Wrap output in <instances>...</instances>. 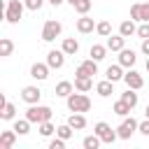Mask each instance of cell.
<instances>
[{
	"label": "cell",
	"instance_id": "d590c367",
	"mask_svg": "<svg viewBox=\"0 0 149 149\" xmlns=\"http://www.w3.org/2000/svg\"><path fill=\"white\" fill-rule=\"evenodd\" d=\"M23 2H26V9H30V12L42 9V5H44V0H23Z\"/></svg>",
	"mask_w": 149,
	"mask_h": 149
},
{
	"label": "cell",
	"instance_id": "30bf717a",
	"mask_svg": "<svg viewBox=\"0 0 149 149\" xmlns=\"http://www.w3.org/2000/svg\"><path fill=\"white\" fill-rule=\"evenodd\" d=\"M21 100L28 102V105H37L42 100V91L37 86H23L21 88Z\"/></svg>",
	"mask_w": 149,
	"mask_h": 149
},
{
	"label": "cell",
	"instance_id": "83f0119b",
	"mask_svg": "<svg viewBox=\"0 0 149 149\" xmlns=\"http://www.w3.org/2000/svg\"><path fill=\"white\" fill-rule=\"evenodd\" d=\"M12 51H14V42L9 37H2L0 40V56L7 58V56H12Z\"/></svg>",
	"mask_w": 149,
	"mask_h": 149
},
{
	"label": "cell",
	"instance_id": "cb8c5ba5",
	"mask_svg": "<svg viewBox=\"0 0 149 149\" xmlns=\"http://www.w3.org/2000/svg\"><path fill=\"white\" fill-rule=\"evenodd\" d=\"M112 109H114V114H119V116H128V114L133 112V107H130L126 100H121V98L114 102V107H112Z\"/></svg>",
	"mask_w": 149,
	"mask_h": 149
},
{
	"label": "cell",
	"instance_id": "e0dca14e",
	"mask_svg": "<svg viewBox=\"0 0 149 149\" xmlns=\"http://www.w3.org/2000/svg\"><path fill=\"white\" fill-rule=\"evenodd\" d=\"M68 123H70L74 130H84V128H86V116H84L81 112H72V114L68 116Z\"/></svg>",
	"mask_w": 149,
	"mask_h": 149
},
{
	"label": "cell",
	"instance_id": "836d02e7",
	"mask_svg": "<svg viewBox=\"0 0 149 149\" xmlns=\"http://www.w3.org/2000/svg\"><path fill=\"white\" fill-rule=\"evenodd\" d=\"M137 37H140V40H147V37H149V21H142V23L137 26Z\"/></svg>",
	"mask_w": 149,
	"mask_h": 149
},
{
	"label": "cell",
	"instance_id": "ffe728a7",
	"mask_svg": "<svg viewBox=\"0 0 149 149\" xmlns=\"http://www.w3.org/2000/svg\"><path fill=\"white\" fill-rule=\"evenodd\" d=\"M119 33H121L123 37L137 35V26H135V21H133V19H126V21H121V26H119Z\"/></svg>",
	"mask_w": 149,
	"mask_h": 149
},
{
	"label": "cell",
	"instance_id": "e575fe53",
	"mask_svg": "<svg viewBox=\"0 0 149 149\" xmlns=\"http://www.w3.org/2000/svg\"><path fill=\"white\" fill-rule=\"evenodd\" d=\"M65 142L68 140H63V137H54V140H49V149H65Z\"/></svg>",
	"mask_w": 149,
	"mask_h": 149
},
{
	"label": "cell",
	"instance_id": "8d00e7d4",
	"mask_svg": "<svg viewBox=\"0 0 149 149\" xmlns=\"http://www.w3.org/2000/svg\"><path fill=\"white\" fill-rule=\"evenodd\" d=\"M142 21H149V0L147 2H140V23Z\"/></svg>",
	"mask_w": 149,
	"mask_h": 149
},
{
	"label": "cell",
	"instance_id": "7bdbcfd3",
	"mask_svg": "<svg viewBox=\"0 0 149 149\" xmlns=\"http://www.w3.org/2000/svg\"><path fill=\"white\" fill-rule=\"evenodd\" d=\"M65 2H70V5H72V7H74V2H77V0H65Z\"/></svg>",
	"mask_w": 149,
	"mask_h": 149
},
{
	"label": "cell",
	"instance_id": "8fae6325",
	"mask_svg": "<svg viewBox=\"0 0 149 149\" xmlns=\"http://www.w3.org/2000/svg\"><path fill=\"white\" fill-rule=\"evenodd\" d=\"M49 63H33L30 65V77L35 79V81H44V79H49Z\"/></svg>",
	"mask_w": 149,
	"mask_h": 149
},
{
	"label": "cell",
	"instance_id": "74e56055",
	"mask_svg": "<svg viewBox=\"0 0 149 149\" xmlns=\"http://www.w3.org/2000/svg\"><path fill=\"white\" fill-rule=\"evenodd\" d=\"M137 130L144 135V137H149V119L144 116V121H140V126H137Z\"/></svg>",
	"mask_w": 149,
	"mask_h": 149
},
{
	"label": "cell",
	"instance_id": "d6986e66",
	"mask_svg": "<svg viewBox=\"0 0 149 149\" xmlns=\"http://www.w3.org/2000/svg\"><path fill=\"white\" fill-rule=\"evenodd\" d=\"M93 88V77H74V91L88 93Z\"/></svg>",
	"mask_w": 149,
	"mask_h": 149
},
{
	"label": "cell",
	"instance_id": "7a4b0ae2",
	"mask_svg": "<svg viewBox=\"0 0 149 149\" xmlns=\"http://www.w3.org/2000/svg\"><path fill=\"white\" fill-rule=\"evenodd\" d=\"M54 116V109L51 107H47V105H28V109H26V119H30L33 123H42V121H49Z\"/></svg>",
	"mask_w": 149,
	"mask_h": 149
},
{
	"label": "cell",
	"instance_id": "6da1fadb",
	"mask_svg": "<svg viewBox=\"0 0 149 149\" xmlns=\"http://www.w3.org/2000/svg\"><path fill=\"white\" fill-rule=\"evenodd\" d=\"M65 105H68L70 112H81V114H84V112L91 109V98H88L86 93H81V91H77V93L72 91V93L65 98Z\"/></svg>",
	"mask_w": 149,
	"mask_h": 149
},
{
	"label": "cell",
	"instance_id": "ba28073f",
	"mask_svg": "<svg viewBox=\"0 0 149 149\" xmlns=\"http://www.w3.org/2000/svg\"><path fill=\"white\" fill-rule=\"evenodd\" d=\"M65 51L63 49H51L49 54H47V63H49V68L51 70H61L63 65H65Z\"/></svg>",
	"mask_w": 149,
	"mask_h": 149
},
{
	"label": "cell",
	"instance_id": "b9f144b4",
	"mask_svg": "<svg viewBox=\"0 0 149 149\" xmlns=\"http://www.w3.org/2000/svg\"><path fill=\"white\" fill-rule=\"evenodd\" d=\"M144 116H147V119H149V105H147V107H144Z\"/></svg>",
	"mask_w": 149,
	"mask_h": 149
},
{
	"label": "cell",
	"instance_id": "f35d334b",
	"mask_svg": "<svg viewBox=\"0 0 149 149\" xmlns=\"http://www.w3.org/2000/svg\"><path fill=\"white\" fill-rule=\"evenodd\" d=\"M130 19H133V21H140V0L130 7Z\"/></svg>",
	"mask_w": 149,
	"mask_h": 149
},
{
	"label": "cell",
	"instance_id": "f546056e",
	"mask_svg": "<svg viewBox=\"0 0 149 149\" xmlns=\"http://www.w3.org/2000/svg\"><path fill=\"white\" fill-rule=\"evenodd\" d=\"M37 128H40V135H42V137H49V135H54V133H56V126L51 123V119H49V121L37 123Z\"/></svg>",
	"mask_w": 149,
	"mask_h": 149
},
{
	"label": "cell",
	"instance_id": "44dd1931",
	"mask_svg": "<svg viewBox=\"0 0 149 149\" xmlns=\"http://www.w3.org/2000/svg\"><path fill=\"white\" fill-rule=\"evenodd\" d=\"M61 49H63L68 56H74V54L79 51V42H77L74 37H63V44H61Z\"/></svg>",
	"mask_w": 149,
	"mask_h": 149
},
{
	"label": "cell",
	"instance_id": "5b68a950",
	"mask_svg": "<svg viewBox=\"0 0 149 149\" xmlns=\"http://www.w3.org/2000/svg\"><path fill=\"white\" fill-rule=\"evenodd\" d=\"M93 133H95V135H100V140H102L105 144H112V142H116V140H119V133H116V130H112V126H109L107 121H98V123L93 126Z\"/></svg>",
	"mask_w": 149,
	"mask_h": 149
},
{
	"label": "cell",
	"instance_id": "5bb4252c",
	"mask_svg": "<svg viewBox=\"0 0 149 149\" xmlns=\"http://www.w3.org/2000/svg\"><path fill=\"white\" fill-rule=\"evenodd\" d=\"M95 93H98L100 98H109V95L114 93V81H109V79L105 77L102 81H98V84H95Z\"/></svg>",
	"mask_w": 149,
	"mask_h": 149
},
{
	"label": "cell",
	"instance_id": "ab89813d",
	"mask_svg": "<svg viewBox=\"0 0 149 149\" xmlns=\"http://www.w3.org/2000/svg\"><path fill=\"white\" fill-rule=\"evenodd\" d=\"M140 51H142L144 56H149V37H147V40H142V44H140Z\"/></svg>",
	"mask_w": 149,
	"mask_h": 149
},
{
	"label": "cell",
	"instance_id": "f1b7e54d",
	"mask_svg": "<svg viewBox=\"0 0 149 149\" xmlns=\"http://www.w3.org/2000/svg\"><path fill=\"white\" fill-rule=\"evenodd\" d=\"M81 144H84V149H98V147L102 144V140H100V135H95V133H93V135H86Z\"/></svg>",
	"mask_w": 149,
	"mask_h": 149
},
{
	"label": "cell",
	"instance_id": "9c48e42d",
	"mask_svg": "<svg viewBox=\"0 0 149 149\" xmlns=\"http://www.w3.org/2000/svg\"><path fill=\"white\" fill-rule=\"evenodd\" d=\"M123 81H126V86H128V88H135V91H140V88L144 86L142 74H140L137 70H133V68H128V72L123 74Z\"/></svg>",
	"mask_w": 149,
	"mask_h": 149
},
{
	"label": "cell",
	"instance_id": "f6af8a7d",
	"mask_svg": "<svg viewBox=\"0 0 149 149\" xmlns=\"http://www.w3.org/2000/svg\"><path fill=\"white\" fill-rule=\"evenodd\" d=\"M140 2H147V0H140Z\"/></svg>",
	"mask_w": 149,
	"mask_h": 149
},
{
	"label": "cell",
	"instance_id": "ac0fdd59",
	"mask_svg": "<svg viewBox=\"0 0 149 149\" xmlns=\"http://www.w3.org/2000/svg\"><path fill=\"white\" fill-rule=\"evenodd\" d=\"M123 65L121 63H116V65H109L107 68V72H105V77L109 79V81H119V79H123Z\"/></svg>",
	"mask_w": 149,
	"mask_h": 149
},
{
	"label": "cell",
	"instance_id": "1f68e13d",
	"mask_svg": "<svg viewBox=\"0 0 149 149\" xmlns=\"http://www.w3.org/2000/svg\"><path fill=\"white\" fill-rule=\"evenodd\" d=\"M121 100H126V102H128L130 107H135L140 98H137V93H135V88H126V91L121 93Z\"/></svg>",
	"mask_w": 149,
	"mask_h": 149
},
{
	"label": "cell",
	"instance_id": "4fadbf2b",
	"mask_svg": "<svg viewBox=\"0 0 149 149\" xmlns=\"http://www.w3.org/2000/svg\"><path fill=\"white\" fill-rule=\"evenodd\" d=\"M135 61H137V54H135L133 49H126V47H123V49L119 51V63H121L123 68H133Z\"/></svg>",
	"mask_w": 149,
	"mask_h": 149
},
{
	"label": "cell",
	"instance_id": "277c9868",
	"mask_svg": "<svg viewBox=\"0 0 149 149\" xmlns=\"http://www.w3.org/2000/svg\"><path fill=\"white\" fill-rule=\"evenodd\" d=\"M61 33H63V23L61 21H56V19L44 21V26H42V40L44 42H54L56 37H61Z\"/></svg>",
	"mask_w": 149,
	"mask_h": 149
},
{
	"label": "cell",
	"instance_id": "60d3db41",
	"mask_svg": "<svg viewBox=\"0 0 149 149\" xmlns=\"http://www.w3.org/2000/svg\"><path fill=\"white\" fill-rule=\"evenodd\" d=\"M47 2H49V5H51V7H61V5H63V2H65V0H47Z\"/></svg>",
	"mask_w": 149,
	"mask_h": 149
},
{
	"label": "cell",
	"instance_id": "4316f807",
	"mask_svg": "<svg viewBox=\"0 0 149 149\" xmlns=\"http://www.w3.org/2000/svg\"><path fill=\"white\" fill-rule=\"evenodd\" d=\"M56 135L58 137H63V140H70L72 135H74V128L65 121V123H61V126H56Z\"/></svg>",
	"mask_w": 149,
	"mask_h": 149
},
{
	"label": "cell",
	"instance_id": "484cf974",
	"mask_svg": "<svg viewBox=\"0 0 149 149\" xmlns=\"http://www.w3.org/2000/svg\"><path fill=\"white\" fill-rule=\"evenodd\" d=\"M30 119H14V130L19 133V135H28L30 133Z\"/></svg>",
	"mask_w": 149,
	"mask_h": 149
},
{
	"label": "cell",
	"instance_id": "3957f363",
	"mask_svg": "<svg viewBox=\"0 0 149 149\" xmlns=\"http://www.w3.org/2000/svg\"><path fill=\"white\" fill-rule=\"evenodd\" d=\"M23 9H26L23 0H9L5 5V19H7V23H19L21 16H23Z\"/></svg>",
	"mask_w": 149,
	"mask_h": 149
},
{
	"label": "cell",
	"instance_id": "9a60e30c",
	"mask_svg": "<svg viewBox=\"0 0 149 149\" xmlns=\"http://www.w3.org/2000/svg\"><path fill=\"white\" fill-rule=\"evenodd\" d=\"M16 130L12 128V130H2L0 133V149H12L14 147V142H16Z\"/></svg>",
	"mask_w": 149,
	"mask_h": 149
},
{
	"label": "cell",
	"instance_id": "52a82bcc",
	"mask_svg": "<svg viewBox=\"0 0 149 149\" xmlns=\"http://www.w3.org/2000/svg\"><path fill=\"white\" fill-rule=\"evenodd\" d=\"M93 74H98V61H93V58L81 61L74 70V77H93Z\"/></svg>",
	"mask_w": 149,
	"mask_h": 149
},
{
	"label": "cell",
	"instance_id": "7c38bea8",
	"mask_svg": "<svg viewBox=\"0 0 149 149\" xmlns=\"http://www.w3.org/2000/svg\"><path fill=\"white\" fill-rule=\"evenodd\" d=\"M74 26H77V33H81V35H88V33H93V30H95V26H98V23H95L91 16L81 14V16L77 19V23H74Z\"/></svg>",
	"mask_w": 149,
	"mask_h": 149
},
{
	"label": "cell",
	"instance_id": "4dcf8cb0",
	"mask_svg": "<svg viewBox=\"0 0 149 149\" xmlns=\"http://www.w3.org/2000/svg\"><path fill=\"white\" fill-rule=\"evenodd\" d=\"M95 33H98L100 37H109V35H112V23H109V21H98Z\"/></svg>",
	"mask_w": 149,
	"mask_h": 149
},
{
	"label": "cell",
	"instance_id": "2e32d148",
	"mask_svg": "<svg viewBox=\"0 0 149 149\" xmlns=\"http://www.w3.org/2000/svg\"><path fill=\"white\" fill-rule=\"evenodd\" d=\"M123 47H126V37H123L121 33H119V35H109V37H107V49H109V51H116V54H119Z\"/></svg>",
	"mask_w": 149,
	"mask_h": 149
},
{
	"label": "cell",
	"instance_id": "ee69618b",
	"mask_svg": "<svg viewBox=\"0 0 149 149\" xmlns=\"http://www.w3.org/2000/svg\"><path fill=\"white\" fill-rule=\"evenodd\" d=\"M147 72H149V56H147Z\"/></svg>",
	"mask_w": 149,
	"mask_h": 149
},
{
	"label": "cell",
	"instance_id": "7402d4cb",
	"mask_svg": "<svg viewBox=\"0 0 149 149\" xmlns=\"http://www.w3.org/2000/svg\"><path fill=\"white\" fill-rule=\"evenodd\" d=\"M107 51H109V49H107V44H93V47L88 49V56H91L93 61H98V63H100V61L107 56Z\"/></svg>",
	"mask_w": 149,
	"mask_h": 149
},
{
	"label": "cell",
	"instance_id": "603a6c76",
	"mask_svg": "<svg viewBox=\"0 0 149 149\" xmlns=\"http://www.w3.org/2000/svg\"><path fill=\"white\" fill-rule=\"evenodd\" d=\"M72 91H74V84H72V81H65V79H63V81H58V84H56V91H54V93H56L58 98H68V95H70Z\"/></svg>",
	"mask_w": 149,
	"mask_h": 149
},
{
	"label": "cell",
	"instance_id": "d6a6232c",
	"mask_svg": "<svg viewBox=\"0 0 149 149\" xmlns=\"http://www.w3.org/2000/svg\"><path fill=\"white\" fill-rule=\"evenodd\" d=\"M91 7H93V0H77L74 2V12L77 14H88Z\"/></svg>",
	"mask_w": 149,
	"mask_h": 149
},
{
	"label": "cell",
	"instance_id": "d4e9b609",
	"mask_svg": "<svg viewBox=\"0 0 149 149\" xmlns=\"http://www.w3.org/2000/svg\"><path fill=\"white\" fill-rule=\"evenodd\" d=\"M0 116H2L5 121H14V119H16V107H14V102H9V100H7V102H5V107L0 109Z\"/></svg>",
	"mask_w": 149,
	"mask_h": 149
},
{
	"label": "cell",
	"instance_id": "8992f818",
	"mask_svg": "<svg viewBox=\"0 0 149 149\" xmlns=\"http://www.w3.org/2000/svg\"><path fill=\"white\" fill-rule=\"evenodd\" d=\"M137 126H140V121H135L130 114H128V116H123V121H121V123H119V128H116L119 140H130V135L137 130Z\"/></svg>",
	"mask_w": 149,
	"mask_h": 149
}]
</instances>
